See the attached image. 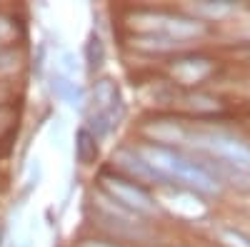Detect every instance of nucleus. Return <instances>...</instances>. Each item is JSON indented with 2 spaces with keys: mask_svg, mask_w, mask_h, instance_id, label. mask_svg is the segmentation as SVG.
Returning a JSON list of instances; mask_svg holds the SVG:
<instances>
[{
  "mask_svg": "<svg viewBox=\"0 0 250 247\" xmlns=\"http://www.w3.org/2000/svg\"><path fill=\"white\" fill-rule=\"evenodd\" d=\"M138 28L145 35H160V38H170L175 43L188 38H195L205 30L203 23L185 15H170V13H148V15H138L135 18Z\"/></svg>",
  "mask_w": 250,
  "mask_h": 247,
  "instance_id": "nucleus-5",
  "label": "nucleus"
},
{
  "mask_svg": "<svg viewBox=\"0 0 250 247\" xmlns=\"http://www.w3.org/2000/svg\"><path fill=\"white\" fill-rule=\"evenodd\" d=\"M213 73V63L205 57H188L173 65V75L183 82H200L203 77H208Z\"/></svg>",
  "mask_w": 250,
  "mask_h": 247,
  "instance_id": "nucleus-7",
  "label": "nucleus"
},
{
  "mask_svg": "<svg viewBox=\"0 0 250 247\" xmlns=\"http://www.w3.org/2000/svg\"><path fill=\"white\" fill-rule=\"evenodd\" d=\"M95 135L88 130V128H83L75 137V155L83 165H90L95 157H98V145H95Z\"/></svg>",
  "mask_w": 250,
  "mask_h": 247,
  "instance_id": "nucleus-9",
  "label": "nucleus"
},
{
  "mask_svg": "<svg viewBox=\"0 0 250 247\" xmlns=\"http://www.w3.org/2000/svg\"><path fill=\"white\" fill-rule=\"evenodd\" d=\"M20 65V53L18 50H0V75H5V73H13L18 70Z\"/></svg>",
  "mask_w": 250,
  "mask_h": 247,
  "instance_id": "nucleus-11",
  "label": "nucleus"
},
{
  "mask_svg": "<svg viewBox=\"0 0 250 247\" xmlns=\"http://www.w3.org/2000/svg\"><path fill=\"white\" fill-rule=\"evenodd\" d=\"M80 247H115V245H110V242H98V240H85Z\"/></svg>",
  "mask_w": 250,
  "mask_h": 247,
  "instance_id": "nucleus-14",
  "label": "nucleus"
},
{
  "mask_svg": "<svg viewBox=\"0 0 250 247\" xmlns=\"http://www.w3.org/2000/svg\"><path fill=\"white\" fill-rule=\"evenodd\" d=\"M85 57H88V68L95 73L103 63H105V48H103L100 38L98 35H90L88 45H85Z\"/></svg>",
  "mask_w": 250,
  "mask_h": 247,
  "instance_id": "nucleus-10",
  "label": "nucleus"
},
{
  "mask_svg": "<svg viewBox=\"0 0 250 247\" xmlns=\"http://www.w3.org/2000/svg\"><path fill=\"white\" fill-rule=\"evenodd\" d=\"M145 162L165 180V182H173L180 185V188H188L193 192H203V195H215L220 192V180L215 172H210L205 162H198L195 157L185 155L175 148L168 145H143L138 150Z\"/></svg>",
  "mask_w": 250,
  "mask_h": 247,
  "instance_id": "nucleus-1",
  "label": "nucleus"
},
{
  "mask_svg": "<svg viewBox=\"0 0 250 247\" xmlns=\"http://www.w3.org/2000/svg\"><path fill=\"white\" fill-rule=\"evenodd\" d=\"M115 162H118L128 175H133L135 182H158V185H168V182H165V180L150 168L148 162H145V157H143L138 150H120V152L115 155ZM133 177H130V180H133Z\"/></svg>",
  "mask_w": 250,
  "mask_h": 247,
  "instance_id": "nucleus-6",
  "label": "nucleus"
},
{
  "mask_svg": "<svg viewBox=\"0 0 250 247\" xmlns=\"http://www.w3.org/2000/svg\"><path fill=\"white\" fill-rule=\"evenodd\" d=\"M123 117V97H120V88L113 80H98L93 88V110L88 117V130L95 137H105Z\"/></svg>",
  "mask_w": 250,
  "mask_h": 247,
  "instance_id": "nucleus-4",
  "label": "nucleus"
},
{
  "mask_svg": "<svg viewBox=\"0 0 250 247\" xmlns=\"http://www.w3.org/2000/svg\"><path fill=\"white\" fill-rule=\"evenodd\" d=\"M50 90H53V95L60 97L62 102H68V105H73V108H80L83 90H80V85H78L75 77H65V75L53 73V77H50Z\"/></svg>",
  "mask_w": 250,
  "mask_h": 247,
  "instance_id": "nucleus-8",
  "label": "nucleus"
},
{
  "mask_svg": "<svg viewBox=\"0 0 250 247\" xmlns=\"http://www.w3.org/2000/svg\"><path fill=\"white\" fill-rule=\"evenodd\" d=\"M193 10H195V13H203V15H210V18H220V15H225V13H230L233 5H230V3H215V5H210V3H198Z\"/></svg>",
  "mask_w": 250,
  "mask_h": 247,
  "instance_id": "nucleus-12",
  "label": "nucleus"
},
{
  "mask_svg": "<svg viewBox=\"0 0 250 247\" xmlns=\"http://www.w3.org/2000/svg\"><path fill=\"white\" fill-rule=\"evenodd\" d=\"M10 33H13V20L5 18V15H0V40L8 38Z\"/></svg>",
  "mask_w": 250,
  "mask_h": 247,
  "instance_id": "nucleus-13",
  "label": "nucleus"
},
{
  "mask_svg": "<svg viewBox=\"0 0 250 247\" xmlns=\"http://www.w3.org/2000/svg\"><path fill=\"white\" fill-rule=\"evenodd\" d=\"M193 145L210 155L213 162L228 165L243 175H250V145L245 140L235 137L225 130H198L193 137Z\"/></svg>",
  "mask_w": 250,
  "mask_h": 247,
  "instance_id": "nucleus-2",
  "label": "nucleus"
},
{
  "mask_svg": "<svg viewBox=\"0 0 250 247\" xmlns=\"http://www.w3.org/2000/svg\"><path fill=\"white\" fill-rule=\"evenodd\" d=\"M100 185L103 192H105L110 200H115L118 205H123L125 210L135 212L138 217L143 215H155L158 212V202L155 197L143 188L140 182L125 177V175H115V172H103L100 175Z\"/></svg>",
  "mask_w": 250,
  "mask_h": 247,
  "instance_id": "nucleus-3",
  "label": "nucleus"
},
{
  "mask_svg": "<svg viewBox=\"0 0 250 247\" xmlns=\"http://www.w3.org/2000/svg\"><path fill=\"white\" fill-rule=\"evenodd\" d=\"M0 95H3V90H0Z\"/></svg>",
  "mask_w": 250,
  "mask_h": 247,
  "instance_id": "nucleus-15",
  "label": "nucleus"
}]
</instances>
